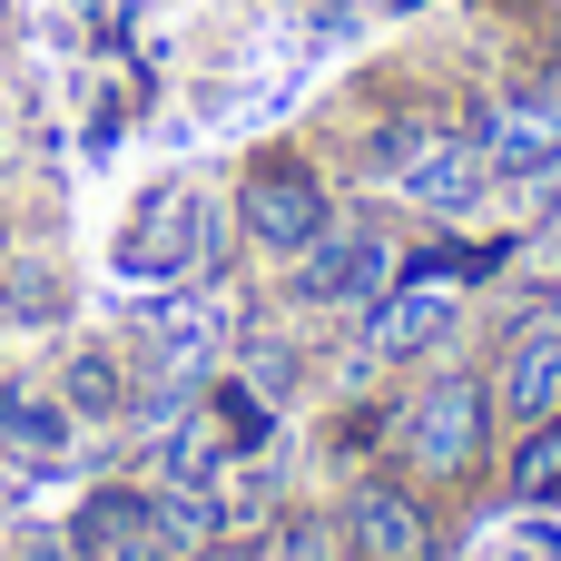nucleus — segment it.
<instances>
[{"label": "nucleus", "instance_id": "nucleus-1", "mask_svg": "<svg viewBox=\"0 0 561 561\" xmlns=\"http://www.w3.org/2000/svg\"><path fill=\"white\" fill-rule=\"evenodd\" d=\"M483 454H493V385H483V375L444 365V375H424V385L394 404V473H404V483L454 493V483L483 473Z\"/></svg>", "mask_w": 561, "mask_h": 561}, {"label": "nucleus", "instance_id": "nucleus-2", "mask_svg": "<svg viewBox=\"0 0 561 561\" xmlns=\"http://www.w3.org/2000/svg\"><path fill=\"white\" fill-rule=\"evenodd\" d=\"M325 227H335V187L316 178V158L266 148V158L237 178V237H247L256 256H286V266H296Z\"/></svg>", "mask_w": 561, "mask_h": 561}, {"label": "nucleus", "instance_id": "nucleus-3", "mask_svg": "<svg viewBox=\"0 0 561 561\" xmlns=\"http://www.w3.org/2000/svg\"><path fill=\"white\" fill-rule=\"evenodd\" d=\"M335 533H345V561H444V523H434L424 483H404V473H365L345 493Z\"/></svg>", "mask_w": 561, "mask_h": 561}, {"label": "nucleus", "instance_id": "nucleus-4", "mask_svg": "<svg viewBox=\"0 0 561 561\" xmlns=\"http://www.w3.org/2000/svg\"><path fill=\"white\" fill-rule=\"evenodd\" d=\"M69 552H79V561H178V533H168L158 493H138V483H99V493L69 513Z\"/></svg>", "mask_w": 561, "mask_h": 561}, {"label": "nucleus", "instance_id": "nucleus-5", "mask_svg": "<svg viewBox=\"0 0 561 561\" xmlns=\"http://www.w3.org/2000/svg\"><path fill=\"white\" fill-rule=\"evenodd\" d=\"M385 276H394V247L375 227H325L296 256V306H375Z\"/></svg>", "mask_w": 561, "mask_h": 561}, {"label": "nucleus", "instance_id": "nucleus-6", "mask_svg": "<svg viewBox=\"0 0 561 561\" xmlns=\"http://www.w3.org/2000/svg\"><path fill=\"white\" fill-rule=\"evenodd\" d=\"M493 414H513V424H542L561 414V316H533V325H513V345L493 355Z\"/></svg>", "mask_w": 561, "mask_h": 561}, {"label": "nucleus", "instance_id": "nucleus-7", "mask_svg": "<svg viewBox=\"0 0 561 561\" xmlns=\"http://www.w3.org/2000/svg\"><path fill=\"white\" fill-rule=\"evenodd\" d=\"M473 148H483L493 168H552V158H561V79H523V89H503Z\"/></svg>", "mask_w": 561, "mask_h": 561}, {"label": "nucleus", "instance_id": "nucleus-8", "mask_svg": "<svg viewBox=\"0 0 561 561\" xmlns=\"http://www.w3.org/2000/svg\"><path fill=\"white\" fill-rule=\"evenodd\" d=\"M187 256H197V197H187V187H158V197L128 217L118 266H128V276H178Z\"/></svg>", "mask_w": 561, "mask_h": 561}, {"label": "nucleus", "instance_id": "nucleus-9", "mask_svg": "<svg viewBox=\"0 0 561 561\" xmlns=\"http://www.w3.org/2000/svg\"><path fill=\"white\" fill-rule=\"evenodd\" d=\"M454 325V296L444 286H404V296H375V325H365V355H385V365H404V355H424L434 335Z\"/></svg>", "mask_w": 561, "mask_h": 561}, {"label": "nucleus", "instance_id": "nucleus-10", "mask_svg": "<svg viewBox=\"0 0 561 561\" xmlns=\"http://www.w3.org/2000/svg\"><path fill=\"white\" fill-rule=\"evenodd\" d=\"M69 434H79V414H69L59 394L0 385V444H10L20 463H59V454H69Z\"/></svg>", "mask_w": 561, "mask_h": 561}, {"label": "nucleus", "instance_id": "nucleus-11", "mask_svg": "<svg viewBox=\"0 0 561 561\" xmlns=\"http://www.w3.org/2000/svg\"><path fill=\"white\" fill-rule=\"evenodd\" d=\"M503 483H513V503H561V414H542V424L513 434Z\"/></svg>", "mask_w": 561, "mask_h": 561}, {"label": "nucleus", "instance_id": "nucleus-12", "mask_svg": "<svg viewBox=\"0 0 561 561\" xmlns=\"http://www.w3.org/2000/svg\"><path fill=\"white\" fill-rule=\"evenodd\" d=\"M59 404H69V414H118V404H128L118 355H108V345H79V355L59 365Z\"/></svg>", "mask_w": 561, "mask_h": 561}, {"label": "nucleus", "instance_id": "nucleus-13", "mask_svg": "<svg viewBox=\"0 0 561 561\" xmlns=\"http://www.w3.org/2000/svg\"><path fill=\"white\" fill-rule=\"evenodd\" d=\"M266 561H345V533H335L325 513H286V523L266 533Z\"/></svg>", "mask_w": 561, "mask_h": 561}]
</instances>
